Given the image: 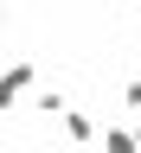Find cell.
Listing matches in <instances>:
<instances>
[{"mask_svg": "<svg viewBox=\"0 0 141 153\" xmlns=\"http://www.w3.org/2000/svg\"><path fill=\"white\" fill-rule=\"evenodd\" d=\"M26 83H32V64H13L7 76H0V108H7V102H13V96H19V89H26Z\"/></svg>", "mask_w": 141, "mask_h": 153, "instance_id": "1", "label": "cell"}, {"mask_svg": "<svg viewBox=\"0 0 141 153\" xmlns=\"http://www.w3.org/2000/svg\"><path fill=\"white\" fill-rule=\"evenodd\" d=\"M64 134H71V140H90L96 128H90V115H84V108H71V102H64Z\"/></svg>", "mask_w": 141, "mask_h": 153, "instance_id": "2", "label": "cell"}, {"mask_svg": "<svg viewBox=\"0 0 141 153\" xmlns=\"http://www.w3.org/2000/svg\"><path fill=\"white\" fill-rule=\"evenodd\" d=\"M103 153H141L135 147V128H109L103 134Z\"/></svg>", "mask_w": 141, "mask_h": 153, "instance_id": "3", "label": "cell"}, {"mask_svg": "<svg viewBox=\"0 0 141 153\" xmlns=\"http://www.w3.org/2000/svg\"><path fill=\"white\" fill-rule=\"evenodd\" d=\"M122 102H128V108H141V76H135V83H122Z\"/></svg>", "mask_w": 141, "mask_h": 153, "instance_id": "4", "label": "cell"}, {"mask_svg": "<svg viewBox=\"0 0 141 153\" xmlns=\"http://www.w3.org/2000/svg\"><path fill=\"white\" fill-rule=\"evenodd\" d=\"M135 147H141V108H135Z\"/></svg>", "mask_w": 141, "mask_h": 153, "instance_id": "5", "label": "cell"}, {"mask_svg": "<svg viewBox=\"0 0 141 153\" xmlns=\"http://www.w3.org/2000/svg\"><path fill=\"white\" fill-rule=\"evenodd\" d=\"M0 26H7V7H0Z\"/></svg>", "mask_w": 141, "mask_h": 153, "instance_id": "6", "label": "cell"}]
</instances>
